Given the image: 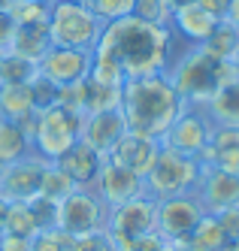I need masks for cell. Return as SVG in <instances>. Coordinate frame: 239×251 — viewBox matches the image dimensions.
Wrapping results in <instances>:
<instances>
[{"mask_svg": "<svg viewBox=\"0 0 239 251\" xmlns=\"http://www.w3.org/2000/svg\"><path fill=\"white\" fill-rule=\"evenodd\" d=\"M0 251H33V242L12 233H0Z\"/></svg>", "mask_w": 239, "mask_h": 251, "instance_id": "obj_40", "label": "cell"}, {"mask_svg": "<svg viewBox=\"0 0 239 251\" xmlns=\"http://www.w3.org/2000/svg\"><path fill=\"white\" fill-rule=\"evenodd\" d=\"M203 215L206 209L200 206L194 191L158 200V233L167 239V245H185L191 239L194 227L203 221Z\"/></svg>", "mask_w": 239, "mask_h": 251, "instance_id": "obj_9", "label": "cell"}, {"mask_svg": "<svg viewBox=\"0 0 239 251\" xmlns=\"http://www.w3.org/2000/svg\"><path fill=\"white\" fill-rule=\"evenodd\" d=\"M100 30H103V22L94 15L91 6L73 3V0H58V3L49 6V37H52V46L94 51Z\"/></svg>", "mask_w": 239, "mask_h": 251, "instance_id": "obj_3", "label": "cell"}, {"mask_svg": "<svg viewBox=\"0 0 239 251\" xmlns=\"http://www.w3.org/2000/svg\"><path fill=\"white\" fill-rule=\"evenodd\" d=\"M52 164L58 167L76 188H91L94 178H97V173H100L103 157L94 149H88L85 142H76V146H70L58 160H52Z\"/></svg>", "mask_w": 239, "mask_h": 251, "instance_id": "obj_18", "label": "cell"}, {"mask_svg": "<svg viewBox=\"0 0 239 251\" xmlns=\"http://www.w3.org/2000/svg\"><path fill=\"white\" fill-rule=\"evenodd\" d=\"M197 3L203 6L212 19H218V22H224L227 12H230V0H197Z\"/></svg>", "mask_w": 239, "mask_h": 251, "instance_id": "obj_41", "label": "cell"}, {"mask_svg": "<svg viewBox=\"0 0 239 251\" xmlns=\"http://www.w3.org/2000/svg\"><path fill=\"white\" fill-rule=\"evenodd\" d=\"M33 251H76V236L61 227H46L36 233Z\"/></svg>", "mask_w": 239, "mask_h": 251, "instance_id": "obj_30", "label": "cell"}, {"mask_svg": "<svg viewBox=\"0 0 239 251\" xmlns=\"http://www.w3.org/2000/svg\"><path fill=\"white\" fill-rule=\"evenodd\" d=\"M167 79L185 103H206L218 88V61L206 58L197 46H191L170 64Z\"/></svg>", "mask_w": 239, "mask_h": 251, "instance_id": "obj_5", "label": "cell"}, {"mask_svg": "<svg viewBox=\"0 0 239 251\" xmlns=\"http://www.w3.org/2000/svg\"><path fill=\"white\" fill-rule=\"evenodd\" d=\"M6 209H9V203L0 200V233H3V224H6Z\"/></svg>", "mask_w": 239, "mask_h": 251, "instance_id": "obj_43", "label": "cell"}, {"mask_svg": "<svg viewBox=\"0 0 239 251\" xmlns=\"http://www.w3.org/2000/svg\"><path fill=\"white\" fill-rule=\"evenodd\" d=\"M185 109V100L176 94V88L167 76H142L127 79L121 85V115L127 130L152 136L160 142L176 115Z\"/></svg>", "mask_w": 239, "mask_h": 251, "instance_id": "obj_2", "label": "cell"}, {"mask_svg": "<svg viewBox=\"0 0 239 251\" xmlns=\"http://www.w3.org/2000/svg\"><path fill=\"white\" fill-rule=\"evenodd\" d=\"M182 251H206V248H200V245H194V242H185V245H179Z\"/></svg>", "mask_w": 239, "mask_h": 251, "instance_id": "obj_44", "label": "cell"}, {"mask_svg": "<svg viewBox=\"0 0 239 251\" xmlns=\"http://www.w3.org/2000/svg\"><path fill=\"white\" fill-rule=\"evenodd\" d=\"M230 64H233V67H236V73H239V49H236V55H233V58H230Z\"/></svg>", "mask_w": 239, "mask_h": 251, "instance_id": "obj_46", "label": "cell"}, {"mask_svg": "<svg viewBox=\"0 0 239 251\" xmlns=\"http://www.w3.org/2000/svg\"><path fill=\"white\" fill-rule=\"evenodd\" d=\"M197 160L209 170L239 173V127H212L206 149Z\"/></svg>", "mask_w": 239, "mask_h": 251, "instance_id": "obj_17", "label": "cell"}, {"mask_svg": "<svg viewBox=\"0 0 239 251\" xmlns=\"http://www.w3.org/2000/svg\"><path fill=\"white\" fill-rule=\"evenodd\" d=\"M109 209L100 203V197L91 188H76L58 203V221L54 227H61L73 236H85L94 230H106Z\"/></svg>", "mask_w": 239, "mask_h": 251, "instance_id": "obj_8", "label": "cell"}, {"mask_svg": "<svg viewBox=\"0 0 239 251\" xmlns=\"http://www.w3.org/2000/svg\"><path fill=\"white\" fill-rule=\"evenodd\" d=\"M152 230H158V200L149 194H139L133 200L109 209L106 233L112 239L115 251H131V242Z\"/></svg>", "mask_w": 239, "mask_h": 251, "instance_id": "obj_7", "label": "cell"}, {"mask_svg": "<svg viewBox=\"0 0 239 251\" xmlns=\"http://www.w3.org/2000/svg\"><path fill=\"white\" fill-rule=\"evenodd\" d=\"M54 106L67 109L70 115H85V82H73V85H61L58 97H54Z\"/></svg>", "mask_w": 239, "mask_h": 251, "instance_id": "obj_32", "label": "cell"}, {"mask_svg": "<svg viewBox=\"0 0 239 251\" xmlns=\"http://www.w3.org/2000/svg\"><path fill=\"white\" fill-rule=\"evenodd\" d=\"M76 191V185L70 182V178L54 167V164H49L46 170H43V178H40V197H46V200H54V203H61L67 194H73Z\"/></svg>", "mask_w": 239, "mask_h": 251, "instance_id": "obj_29", "label": "cell"}, {"mask_svg": "<svg viewBox=\"0 0 239 251\" xmlns=\"http://www.w3.org/2000/svg\"><path fill=\"white\" fill-rule=\"evenodd\" d=\"M197 49L203 51L206 58H212V61H230L236 55V49H239V30L224 19V22L215 25V30Z\"/></svg>", "mask_w": 239, "mask_h": 251, "instance_id": "obj_23", "label": "cell"}, {"mask_svg": "<svg viewBox=\"0 0 239 251\" xmlns=\"http://www.w3.org/2000/svg\"><path fill=\"white\" fill-rule=\"evenodd\" d=\"M167 251H182V248L179 245H167Z\"/></svg>", "mask_w": 239, "mask_h": 251, "instance_id": "obj_50", "label": "cell"}, {"mask_svg": "<svg viewBox=\"0 0 239 251\" xmlns=\"http://www.w3.org/2000/svg\"><path fill=\"white\" fill-rule=\"evenodd\" d=\"M170 3V9H176V6H185V3H191V0H167Z\"/></svg>", "mask_w": 239, "mask_h": 251, "instance_id": "obj_45", "label": "cell"}, {"mask_svg": "<svg viewBox=\"0 0 239 251\" xmlns=\"http://www.w3.org/2000/svg\"><path fill=\"white\" fill-rule=\"evenodd\" d=\"M12 37H15V22H12L9 9H0V49L3 51H9Z\"/></svg>", "mask_w": 239, "mask_h": 251, "instance_id": "obj_39", "label": "cell"}, {"mask_svg": "<svg viewBox=\"0 0 239 251\" xmlns=\"http://www.w3.org/2000/svg\"><path fill=\"white\" fill-rule=\"evenodd\" d=\"M124 133H127V121H124L121 109L82 115V124H79V142H85L88 149H94L100 157H106V151L112 149Z\"/></svg>", "mask_w": 239, "mask_h": 251, "instance_id": "obj_16", "label": "cell"}, {"mask_svg": "<svg viewBox=\"0 0 239 251\" xmlns=\"http://www.w3.org/2000/svg\"><path fill=\"white\" fill-rule=\"evenodd\" d=\"M131 15H136V19L149 22V25H163V27H170L173 9H170L167 0H133V12H131Z\"/></svg>", "mask_w": 239, "mask_h": 251, "instance_id": "obj_31", "label": "cell"}, {"mask_svg": "<svg viewBox=\"0 0 239 251\" xmlns=\"http://www.w3.org/2000/svg\"><path fill=\"white\" fill-rule=\"evenodd\" d=\"M212 127L215 124L203 112V106L185 103V109L176 115V121L167 127V133L160 136V146H167L179 154H188V157H200L206 149V142H209Z\"/></svg>", "mask_w": 239, "mask_h": 251, "instance_id": "obj_10", "label": "cell"}, {"mask_svg": "<svg viewBox=\"0 0 239 251\" xmlns=\"http://www.w3.org/2000/svg\"><path fill=\"white\" fill-rule=\"evenodd\" d=\"M121 109V85H109L97 79H85V115Z\"/></svg>", "mask_w": 239, "mask_h": 251, "instance_id": "obj_25", "label": "cell"}, {"mask_svg": "<svg viewBox=\"0 0 239 251\" xmlns=\"http://www.w3.org/2000/svg\"><path fill=\"white\" fill-rule=\"evenodd\" d=\"M33 76H36L33 61L12 55V51H3V58H0V85H27Z\"/></svg>", "mask_w": 239, "mask_h": 251, "instance_id": "obj_28", "label": "cell"}, {"mask_svg": "<svg viewBox=\"0 0 239 251\" xmlns=\"http://www.w3.org/2000/svg\"><path fill=\"white\" fill-rule=\"evenodd\" d=\"M227 251H239V236H236V239L230 242V248H227Z\"/></svg>", "mask_w": 239, "mask_h": 251, "instance_id": "obj_48", "label": "cell"}, {"mask_svg": "<svg viewBox=\"0 0 239 251\" xmlns=\"http://www.w3.org/2000/svg\"><path fill=\"white\" fill-rule=\"evenodd\" d=\"M215 25H218V19H212L197 0H191V3H185V6H176L173 15H170L173 33L179 40H185L188 46H200L215 30Z\"/></svg>", "mask_w": 239, "mask_h": 251, "instance_id": "obj_19", "label": "cell"}, {"mask_svg": "<svg viewBox=\"0 0 239 251\" xmlns=\"http://www.w3.org/2000/svg\"><path fill=\"white\" fill-rule=\"evenodd\" d=\"M27 206H30L36 224H40L43 230L46 227H54V221H58V203H54V200H46V197L36 194V197H30V200H27Z\"/></svg>", "mask_w": 239, "mask_h": 251, "instance_id": "obj_35", "label": "cell"}, {"mask_svg": "<svg viewBox=\"0 0 239 251\" xmlns=\"http://www.w3.org/2000/svg\"><path fill=\"white\" fill-rule=\"evenodd\" d=\"M194 197L200 200L209 215L239 206V173H224V170H209L200 167V178L194 185Z\"/></svg>", "mask_w": 239, "mask_h": 251, "instance_id": "obj_14", "label": "cell"}, {"mask_svg": "<svg viewBox=\"0 0 239 251\" xmlns=\"http://www.w3.org/2000/svg\"><path fill=\"white\" fill-rule=\"evenodd\" d=\"M73 3H82V6H91V0H73Z\"/></svg>", "mask_w": 239, "mask_h": 251, "instance_id": "obj_49", "label": "cell"}, {"mask_svg": "<svg viewBox=\"0 0 239 251\" xmlns=\"http://www.w3.org/2000/svg\"><path fill=\"white\" fill-rule=\"evenodd\" d=\"M79 115H70L61 106H49L40 109L33 118V130H30V146L36 154H43L46 160H58L70 146L79 142Z\"/></svg>", "mask_w": 239, "mask_h": 251, "instance_id": "obj_6", "label": "cell"}, {"mask_svg": "<svg viewBox=\"0 0 239 251\" xmlns=\"http://www.w3.org/2000/svg\"><path fill=\"white\" fill-rule=\"evenodd\" d=\"M43 227L36 224L33 212L27 203H9L6 209V224H3V233H12V236H22V239H36V233H40Z\"/></svg>", "mask_w": 239, "mask_h": 251, "instance_id": "obj_26", "label": "cell"}, {"mask_svg": "<svg viewBox=\"0 0 239 251\" xmlns=\"http://www.w3.org/2000/svg\"><path fill=\"white\" fill-rule=\"evenodd\" d=\"M227 22L239 30V0H230V12H227Z\"/></svg>", "mask_w": 239, "mask_h": 251, "instance_id": "obj_42", "label": "cell"}, {"mask_svg": "<svg viewBox=\"0 0 239 251\" xmlns=\"http://www.w3.org/2000/svg\"><path fill=\"white\" fill-rule=\"evenodd\" d=\"M3 167H6V164H3V160H0V176H3Z\"/></svg>", "mask_w": 239, "mask_h": 251, "instance_id": "obj_51", "label": "cell"}, {"mask_svg": "<svg viewBox=\"0 0 239 251\" xmlns=\"http://www.w3.org/2000/svg\"><path fill=\"white\" fill-rule=\"evenodd\" d=\"M200 178V160L179 154L167 146H160L155 167L149 170V176L142 178V188L155 200H167V197H179V194H191Z\"/></svg>", "mask_w": 239, "mask_h": 251, "instance_id": "obj_4", "label": "cell"}, {"mask_svg": "<svg viewBox=\"0 0 239 251\" xmlns=\"http://www.w3.org/2000/svg\"><path fill=\"white\" fill-rule=\"evenodd\" d=\"M30 151H33L30 133L22 127V124L0 118V160H3V164H15V160H22Z\"/></svg>", "mask_w": 239, "mask_h": 251, "instance_id": "obj_24", "label": "cell"}, {"mask_svg": "<svg viewBox=\"0 0 239 251\" xmlns=\"http://www.w3.org/2000/svg\"><path fill=\"white\" fill-rule=\"evenodd\" d=\"M176 33L173 27L149 25L136 15L106 22L97 46H94V64H91V79L124 85L127 79L142 76H167L176 55Z\"/></svg>", "mask_w": 239, "mask_h": 251, "instance_id": "obj_1", "label": "cell"}, {"mask_svg": "<svg viewBox=\"0 0 239 251\" xmlns=\"http://www.w3.org/2000/svg\"><path fill=\"white\" fill-rule=\"evenodd\" d=\"M12 3H15V0H0V9H9Z\"/></svg>", "mask_w": 239, "mask_h": 251, "instance_id": "obj_47", "label": "cell"}, {"mask_svg": "<svg viewBox=\"0 0 239 251\" xmlns=\"http://www.w3.org/2000/svg\"><path fill=\"white\" fill-rule=\"evenodd\" d=\"M49 49H52L49 22H40V25H15V37H12V46H9L12 55H22V58H27V61L36 64Z\"/></svg>", "mask_w": 239, "mask_h": 251, "instance_id": "obj_21", "label": "cell"}, {"mask_svg": "<svg viewBox=\"0 0 239 251\" xmlns=\"http://www.w3.org/2000/svg\"><path fill=\"white\" fill-rule=\"evenodd\" d=\"M52 164L43 154H25L22 160L15 164H6L3 167V176H0V200L6 203H27L30 197H36L40 191V178H43V170Z\"/></svg>", "mask_w": 239, "mask_h": 251, "instance_id": "obj_12", "label": "cell"}, {"mask_svg": "<svg viewBox=\"0 0 239 251\" xmlns=\"http://www.w3.org/2000/svg\"><path fill=\"white\" fill-rule=\"evenodd\" d=\"M91 9H94V15L106 25V22H115V19L131 15L133 12V0H91Z\"/></svg>", "mask_w": 239, "mask_h": 251, "instance_id": "obj_33", "label": "cell"}, {"mask_svg": "<svg viewBox=\"0 0 239 251\" xmlns=\"http://www.w3.org/2000/svg\"><path fill=\"white\" fill-rule=\"evenodd\" d=\"M76 251H115V245L106 230H94L85 236H76Z\"/></svg>", "mask_w": 239, "mask_h": 251, "instance_id": "obj_36", "label": "cell"}, {"mask_svg": "<svg viewBox=\"0 0 239 251\" xmlns=\"http://www.w3.org/2000/svg\"><path fill=\"white\" fill-rule=\"evenodd\" d=\"M91 64H94V51L52 46L46 55L36 61V73L61 88V85H73V82H85L91 76Z\"/></svg>", "mask_w": 239, "mask_h": 251, "instance_id": "obj_11", "label": "cell"}, {"mask_svg": "<svg viewBox=\"0 0 239 251\" xmlns=\"http://www.w3.org/2000/svg\"><path fill=\"white\" fill-rule=\"evenodd\" d=\"M215 218H218V224H221L224 236L233 242V239L239 236V206H230V209H221V212H215Z\"/></svg>", "mask_w": 239, "mask_h": 251, "instance_id": "obj_37", "label": "cell"}, {"mask_svg": "<svg viewBox=\"0 0 239 251\" xmlns=\"http://www.w3.org/2000/svg\"><path fill=\"white\" fill-rule=\"evenodd\" d=\"M91 191L100 197V203L106 209H115V206H121L127 200H133V197L145 194L139 176H133L131 170H121L115 164H109L106 157H103V164H100V173L94 178V185H91Z\"/></svg>", "mask_w": 239, "mask_h": 251, "instance_id": "obj_15", "label": "cell"}, {"mask_svg": "<svg viewBox=\"0 0 239 251\" xmlns=\"http://www.w3.org/2000/svg\"><path fill=\"white\" fill-rule=\"evenodd\" d=\"M188 242L206 248V251H227V248H230V239L224 236L221 224H218V218H215V215H209V212L203 215V221L194 227V233H191Z\"/></svg>", "mask_w": 239, "mask_h": 251, "instance_id": "obj_27", "label": "cell"}, {"mask_svg": "<svg viewBox=\"0 0 239 251\" xmlns=\"http://www.w3.org/2000/svg\"><path fill=\"white\" fill-rule=\"evenodd\" d=\"M158 151H160V142L158 139L142 136L136 130H127L115 146L106 151V160H109V164H115V167H121V170H131L139 178H145L149 170L155 167Z\"/></svg>", "mask_w": 239, "mask_h": 251, "instance_id": "obj_13", "label": "cell"}, {"mask_svg": "<svg viewBox=\"0 0 239 251\" xmlns=\"http://www.w3.org/2000/svg\"><path fill=\"white\" fill-rule=\"evenodd\" d=\"M131 251H167V239H163L158 230L142 233V236H136L131 242Z\"/></svg>", "mask_w": 239, "mask_h": 251, "instance_id": "obj_38", "label": "cell"}, {"mask_svg": "<svg viewBox=\"0 0 239 251\" xmlns=\"http://www.w3.org/2000/svg\"><path fill=\"white\" fill-rule=\"evenodd\" d=\"M36 112L30 85H0V118L25 121Z\"/></svg>", "mask_w": 239, "mask_h": 251, "instance_id": "obj_22", "label": "cell"}, {"mask_svg": "<svg viewBox=\"0 0 239 251\" xmlns=\"http://www.w3.org/2000/svg\"><path fill=\"white\" fill-rule=\"evenodd\" d=\"M27 85H30V94H33V103H36V112H40V109H49V106H54V97H58V85H52V82L43 79L40 73H36Z\"/></svg>", "mask_w": 239, "mask_h": 251, "instance_id": "obj_34", "label": "cell"}, {"mask_svg": "<svg viewBox=\"0 0 239 251\" xmlns=\"http://www.w3.org/2000/svg\"><path fill=\"white\" fill-rule=\"evenodd\" d=\"M197 106H203V112L215 127H239V79L218 85L209 94V100Z\"/></svg>", "mask_w": 239, "mask_h": 251, "instance_id": "obj_20", "label": "cell"}, {"mask_svg": "<svg viewBox=\"0 0 239 251\" xmlns=\"http://www.w3.org/2000/svg\"><path fill=\"white\" fill-rule=\"evenodd\" d=\"M0 58H3V49H0Z\"/></svg>", "mask_w": 239, "mask_h": 251, "instance_id": "obj_52", "label": "cell"}]
</instances>
